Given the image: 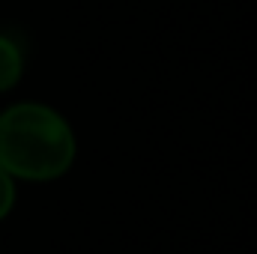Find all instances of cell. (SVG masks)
I'll list each match as a JSON object with an SVG mask.
<instances>
[{"mask_svg": "<svg viewBox=\"0 0 257 254\" xmlns=\"http://www.w3.org/2000/svg\"><path fill=\"white\" fill-rule=\"evenodd\" d=\"M15 206V177L0 168V221L12 212Z\"/></svg>", "mask_w": 257, "mask_h": 254, "instance_id": "obj_3", "label": "cell"}, {"mask_svg": "<svg viewBox=\"0 0 257 254\" xmlns=\"http://www.w3.org/2000/svg\"><path fill=\"white\" fill-rule=\"evenodd\" d=\"M75 162V135L63 114L39 102H21L0 114V168L18 180L48 183Z\"/></svg>", "mask_w": 257, "mask_h": 254, "instance_id": "obj_1", "label": "cell"}, {"mask_svg": "<svg viewBox=\"0 0 257 254\" xmlns=\"http://www.w3.org/2000/svg\"><path fill=\"white\" fill-rule=\"evenodd\" d=\"M24 72V48L12 33H0V93L12 90Z\"/></svg>", "mask_w": 257, "mask_h": 254, "instance_id": "obj_2", "label": "cell"}]
</instances>
